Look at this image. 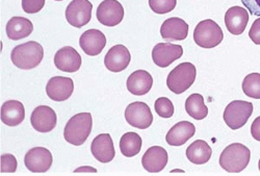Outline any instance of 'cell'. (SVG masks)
Segmentation results:
<instances>
[{
  "mask_svg": "<svg viewBox=\"0 0 260 176\" xmlns=\"http://www.w3.org/2000/svg\"><path fill=\"white\" fill-rule=\"evenodd\" d=\"M43 57H44V49L41 44L35 41L16 46L11 54L13 64L23 70H30L38 67Z\"/></svg>",
  "mask_w": 260,
  "mask_h": 176,
  "instance_id": "1",
  "label": "cell"
},
{
  "mask_svg": "<svg viewBox=\"0 0 260 176\" xmlns=\"http://www.w3.org/2000/svg\"><path fill=\"white\" fill-rule=\"evenodd\" d=\"M93 117L90 113H79L73 116L63 129V138L68 143L80 146L92 133Z\"/></svg>",
  "mask_w": 260,
  "mask_h": 176,
  "instance_id": "2",
  "label": "cell"
},
{
  "mask_svg": "<svg viewBox=\"0 0 260 176\" xmlns=\"http://www.w3.org/2000/svg\"><path fill=\"white\" fill-rule=\"evenodd\" d=\"M251 159V151L241 143L227 146L220 157V166L229 173H240L247 168Z\"/></svg>",
  "mask_w": 260,
  "mask_h": 176,
  "instance_id": "3",
  "label": "cell"
},
{
  "mask_svg": "<svg viewBox=\"0 0 260 176\" xmlns=\"http://www.w3.org/2000/svg\"><path fill=\"white\" fill-rule=\"evenodd\" d=\"M197 70L193 64L182 63L173 69L167 78V85L171 92L181 94L185 92L194 82Z\"/></svg>",
  "mask_w": 260,
  "mask_h": 176,
  "instance_id": "4",
  "label": "cell"
},
{
  "mask_svg": "<svg viewBox=\"0 0 260 176\" xmlns=\"http://www.w3.org/2000/svg\"><path fill=\"white\" fill-rule=\"evenodd\" d=\"M224 34L220 25L213 20L199 22L193 31V41L202 48H213L223 41Z\"/></svg>",
  "mask_w": 260,
  "mask_h": 176,
  "instance_id": "5",
  "label": "cell"
},
{
  "mask_svg": "<svg viewBox=\"0 0 260 176\" xmlns=\"http://www.w3.org/2000/svg\"><path fill=\"white\" fill-rule=\"evenodd\" d=\"M253 104L244 100L230 102L224 111V121L231 129L242 128L252 116Z\"/></svg>",
  "mask_w": 260,
  "mask_h": 176,
  "instance_id": "6",
  "label": "cell"
},
{
  "mask_svg": "<svg viewBox=\"0 0 260 176\" xmlns=\"http://www.w3.org/2000/svg\"><path fill=\"white\" fill-rule=\"evenodd\" d=\"M125 119L129 125L146 129L152 125L153 115L147 103L136 101L130 103L125 109Z\"/></svg>",
  "mask_w": 260,
  "mask_h": 176,
  "instance_id": "7",
  "label": "cell"
},
{
  "mask_svg": "<svg viewBox=\"0 0 260 176\" xmlns=\"http://www.w3.org/2000/svg\"><path fill=\"white\" fill-rule=\"evenodd\" d=\"M93 5L89 0H72L66 10V19L74 27H82L91 21Z\"/></svg>",
  "mask_w": 260,
  "mask_h": 176,
  "instance_id": "8",
  "label": "cell"
},
{
  "mask_svg": "<svg viewBox=\"0 0 260 176\" xmlns=\"http://www.w3.org/2000/svg\"><path fill=\"white\" fill-rule=\"evenodd\" d=\"M51 152L44 147H35L28 150L24 158V164L30 172L45 173L52 166Z\"/></svg>",
  "mask_w": 260,
  "mask_h": 176,
  "instance_id": "9",
  "label": "cell"
},
{
  "mask_svg": "<svg viewBox=\"0 0 260 176\" xmlns=\"http://www.w3.org/2000/svg\"><path fill=\"white\" fill-rule=\"evenodd\" d=\"M96 16L102 25L116 26L124 18V9L118 0H104L99 5Z\"/></svg>",
  "mask_w": 260,
  "mask_h": 176,
  "instance_id": "10",
  "label": "cell"
},
{
  "mask_svg": "<svg viewBox=\"0 0 260 176\" xmlns=\"http://www.w3.org/2000/svg\"><path fill=\"white\" fill-rule=\"evenodd\" d=\"M183 54V48L180 45L172 43H158L152 50V60L160 68H166Z\"/></svg>",
  "mask_w": 260,
  "mask_h": 176,
  "instance_id": "11",
  "label": "cell"
},
{
  "mask_svg": "<svg viewBox=\"0 0 260 176\" xmlns=\"http://www.w3.org/2000/svg\"><path fill=\"white\" fill-rule=\"evenodd\" d=\"M57 117L53 108L47 105H40L34 109L30 117L32 127L42 134H47L55 127Z\"/></svg>",
  "mask_w": 260,
  "mask_h": 176,
  "instance_id": "12",
  "label": "cell"
},
{
  "mask_svg": "<svg viewBox=\"0 0 260 176\" xmlns=\"http://www.w3.org/2000/svg\"><path fill=\"white\" fill-rule=\"evenodd\" d=\"M74 91L73 80L69 77L54 76L46 85L47 96L53 101H64L71 97Z\"/></svg>",
  "mask_w": 260,
  "mask_h": 176,
  "instance_id": "13",
  "label": "cell"
},
{
  "mask_svg": "<svg viewBox=\"0 0 260 176\" xmlns=\"http://www.w3.org/2000/svg\"><path fill=\"white\" fill-rule=\"evenodd\" d=\"M54 65L62 72L74 73L81 67V56L73 47L64 46L55 53Z\"/></svg>",
  "mask_w": 260,
  "mask_h": 176,
  "instance_id": "14",
  "label": "cell"
},
{
  "mask_svg": "<svg viewBox=\"0 0 260 176\" xmlns=\"http://www.w3.org/2000/svg\"><path fill=\"white\" fill-rule=\"evenodd\" d=\"M169 161L168 152L160 146L150 147L142 158L144 169L150 173H158L165 169Z\"/></svg>",
  "mask_w": 260,
  "mask_h": 176,
  "instance_id": "15",
  "label": "cell"
},
{
  "mask_svg": "<svg viewBox=\"0 0 260 176\" xmlns=\"http://www.w3.org/2000/svg\"><path fill=\"white\" fill-rule=\"evenodd\" d=\"M91 151L94 158L100 163H110L114 160L116 151L114 142L110 134H101L97 136L92 144Z\"/></svg>",
  "mask_w": 260,
  "mask_h": 176,
  "instance_id": "16",
  "label": "cell"
},
{
  "mask_svg": "<svg viewBox=\"0 0 260 176\" xmlns=\"http://www.w3.org/2000/svg\"><path fill=\"white\" fill-rule=\"evenodd\" d=\"M79 45L85 54L95 56L100 54L104 49L106 38L104 34L98 30H89L81 35Z\"/></svg>",
  "mask_w": 260,
  "mask_h": 176,
  "instance_id": "17",
  "label": "cell"
},
{
  "mask_svg": "<svg viewBox=\"0 0 260 176\" xmlns=\"http://www.w3.org/2000/svg\"><path fill=\"white\" fill-rule=\"evenodd\" d=\"M132 60L130 52L124 45H115L104 57L105 67L112 72H121L125 70Z\"/></svg>",
  "mask_w": 260,
  "mask_h": 176,
  "instance_id": "18",
  "label": "cell"
},
{
  "mask_svg": "<svg viewBox=\"0 0 260 176\" xmlns=\"http://www.w3.org/2000/svg\"><path fill=\"white\" fill-rule=\"evenodd\" d=\"M160 35L169 42L185 40L188 35V24L180 18H169L160 27Z\"/></svg>",
  "mask_w": 260,
  "mask_h": 176,
  "instance_id": "19",
  "label": "cell"
},
{
  "mask_svg": "<svg viewBox=\"0 0 260 176\" xmlns=\"http://www.w3.org/2000/svg\"><path fill=\"white\" fill-rule=\"evenodd\" d=\"M249 22V14L242 7H232L225 15V24L228 32L232 35H242Z\"/></svg>",
  "mask_w": 260,
  "mask_h": 176,
  "instance_id": "20",
  "label": "cell"
},
{
  "mask_svg": "<svg viewBox=\"0 0 260 176\" xmlns=\"http://www.w3.org/2000/svg\"><path fill=\"white\" fill-rule=\"evenodd\" d=\"M196 134V127L188 121H181L173 126L166 136V141L171 146H181Z\"/></svg>",
  "mask_w": 260,
  "mask_h": 176,
  "instance_id": "21",
  "label": "cell"
},
{
  "mask_svg": "<svg viewBox=\"0 0 260 176\" xmlns=\"http://www.w3.org/2000/svg\"><path fill=\"white\" fill-rule=\"evenodd\" d=\"M127 90L137 96L147 94L153 85V78L149 72L145 70H137L127 78Z\"/></svg>",
  "mask_w": 260,
  "mask_h": 176,
  "instance_id": "22",
  "label": "cell"
},
{
  "mask_svg": "<svg viewBox=\"0 0 260 176\" xmlns=\"http://www.w3.org/2000/svg\"><path fill=\"white\" fill-rule=\"evenodd\" d=\"M25 118L24 105L18 100L6 101L2 106V121L8 126H17Z\"/></svg>",
  "mask_w": 260,
  "mask_h": 176,
  "instance_id": "23",
  "label": "cell"
},
{
  "mask_svg": "<svg viewBox=\"0 0 260 176\" xmlns=\"http://www.w3.org/2000/svg\"><path fill=\"white\" fill-rule=\"evenodd\" d=\"M7 35L13 41L27 38L34 31L31 21L23 17H13L7 24Z\"/></svg>",
  "mask_w": 260,
  "mask_h": 176,
  "instance_id": "24",
  "label": "cell"
},
{
  "mask_svg": "<svg viewBox=\"0 0 260 176\" xmlns=\"http://www.w3.org/2000/svg\"><path fill=\"white\" fill-rule=\"evenodd\" d=\"M212 155L210 146L203 140H197L191 143L186 149V158L196 165L206 164Z\"/></svg>",
  "mask_w": 260,
  "mask_h": 176,
  "instance_id": "25",
  "label": "cell"
},
{
  "mask_svg": "<svg viewBox=\"0 0 260 176\" xmlns=\"http://www.w3.org/2000/svg\"><path fill=\"white\" fill-rule=\"evenodd\" d=\"M185 111L189 117L203 120L208 115V108L204 104V98L200 94H191L185 101Z\"/></svg>",
  "mask_w": 260,
  "mask_h": 176,
  "instance_id": "26",
  "label": "cell"
},
{
  "mask_svg": "<svg viewBox=\"0 0 260 176\" xmlns=\"http://www.w3.org/2000/svg\"><path fill=\"white\" fill-rule=\"evenodd\" d=\"M142 145V138L137 133L124 134L120 140V150L126 158H133L139 155Z\"/></svg>",
  "mask_w": 260,
  "mask_h": 176,
  "instance_id": "27",
  "label": "cell"
},
{
  "mask_svg": "<svg viewBox=\"0 0 260 176\" xmlns=\"http://www.w3.org/2000/svg\"><path fill=\"white\" fill-rule=\"evenodd\" d=\"M243 91L251 98L260 99V74L251 73L247 75L243 81Z\"/></svg>",
  "mask_w": 260,
  "mask_h": 176,
  "instance_id": "28",
  "label": "cell"
},
{
  "mask_svg": "<svg viewBox=\"0 0 260 176\" xmlns=\"http://www.w3.org/2000/svg\"><path fill=\"white\" fill-rule=\"evenodd\" d=\"M154 107H155V112L161 118H171L173 115H174V111H175L174 105H173V102L167 97L158 98L155 101Z\"/></svg>",
  "mask_w": 260,
  "mask_h": 176,
  "instance_id": "29",
  "label": "cell"
},
{
  "mask_svg": "<svg viewBox=\"0 0 260 176\" xmlns=\"http://www.w3.org/2000/svg\"><path fill=\"white\" fill-rule=\"evenodd\" d=\"M177 0H149V6L156 14H167L176 8Z\"/></svg>",
  "mask_w": 260,
  "mask_h": 176,
  "instance_id": "30",
  "label": "cell"
},
{
  "mask_svg": "<svg viewBox=\"0 0 260 176\" xmlns=\"http://www.w3.org/2000/svg\"><path fill=\"white\" fill-rule=\"evenodd\" d=\"M18 167V162L16 158L10 153L2 156V173H15Z\"/></svg>",
  "mask_w": 260,
  "mask_h": 176,
  "instance_id": "31",
  "label": "cell"
},
{
  "mask_svg": "<svg viewBox=\"0 0 260 176\" xmlns=\"http://www.w3.org/2000/svg\"><path fill=\"white\" fill-rule=\"evenodd\" d=\"M45 6V0H22V9L27 14L39 13Z\"/></svg>",
  "mask_w": 260,
  "mask_h": 176,
  "instance_id": "32",
  "label": "cell"
},
{
  "mask_svg": "<svg viewBox=\"0 0 260 176\" xmlns=\"http://www.w3.org/2000/svg\"><path fill=\"white\" fill-rule=\"evenodd\" d=\"M249 37L256 45H260V18L256 19L249 32Z\"/></svg>",
  "mask_w": 260,
  "mask_h": 176,
  "instance_id": "33",
  "label": "cell"
},
{
  "mask_svg": "<svg viewBox=\"0 0 260 176\" xmlns=\"http://www.w3.org/2000/svg\"><path fill=\"white\" fill-rule=\"evenodd\" d=\"M250 14L260 17V0H241Z\"/></svg>",
  "mask_w": 260,
  "mask_h": 176,
  "instance_id": "34",
  "label": "cell"
},
{
  "mask_svg": "<svg viewBox=\"0 0 260 176\" xmlns=\"http://www.w3.org/2000/svg\"><path fill=\"white\" fill-rule=\"evenodd\" d=\"M251 134L256 141L260 142V116L253 121L251 125Z\"/></svg>",
  "mask_w": 260,
  "mask_h": 176,
  "instance_id": "35",
  "label": "cell"
},
{
  "mask_svg": "<svg viewBox=\"0 0 260 176\" xmlns=\"http://www.w3.org/2000/svg\"><path fill=\"white\" fill-rule=\"evenodd\" d=\"M75 172H97V170L93 169V168H89V167H86V168L81 167L79 169H76Z\"/></svg>",
  "mask_w": 260,
  "mask_h": 176,
  "instance_id": "36",
  "label": "cell"
},
{
  "mask_svg": "<svg viewBox=\"0 0 260 176\" xmlns=\"http://www.w3.org/2000/svg\"><path fill=\"white\" fill-rule=\"evenodd\" d=\"M258 168H259V171H260V160H259V163H258Z\"/></svg>",
  "mask_w": 260,
  "mask_h": 176,
  "instance_id": "37",
  "label": "cell"
},
{
  "mask_svg": "<svg viewBox=\"0 0 260 176\" xmlns=\"http://www.w3.org/2000/svg\"><path fill=\"white\" fill-rule=\"evenodd\" d=\"M55 2H62V0H55Z\"/></svg>",
  "mask_w": 260,
  "mask_h": 176,
  "instance_id": "38",
  "label": "cell"
}]
</instances>
